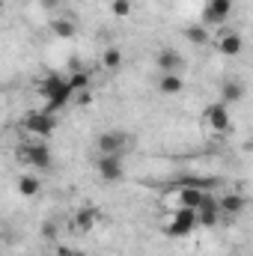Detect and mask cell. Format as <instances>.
Listing matches in <instances>:
<instances>
[{
  "label": "cell",
  "mask_w": 253,
  "mask_h": 256,
  "mask_svg": "<svg viewBox=\"0 0 253 256\" xmlns=\"http://www.w3.org/2000/svg\"><path fill=\"white\" fill-rule=\"evenodd\" d=\"M51 33L57 36V39H74V33H78V24L72 21V18H66V15H57V18H51Z\"/></svg>",
  "instance_id": "cell-15"
},
{
  "label": "cell",
  "mask_w": 253,
  "mask_h": 256,
  "mask_svg": "<svg viewBox=\"0 0 253 256\" xmlns=\"http://www.w3.org/2000/svg\"><path fill=\"white\" fill-rule=\"evenodd\" d=\"M68 256H86V254H84V250H72Z\"/></svg>",
  "instance_id": "cell-24"
},
{
  "label": "cell",
  "mask_w": 253,
  "mask_h": 256,
  "mask_svg": "<svg viewBox=\"0 0 253 256\" xmlns=\"http://www.w3.org/2000/svg\"><path fill=\"white\" fill-rule=\"evenodd\" d=\"M0 12H3V0H0Z\"/></svg>",
  "instance_id": "cell-25"
},
{
  "label": "cell",
  "mask_w": 253,
  "mask_h": 256,
  "mask_svg": "<svg viewBox=\"0 0 253 256\" xmlns=\"http://www.w3.org/2000/svg\"><path fill=\"white\" fill-rule=\"evenodd\" d=\"M36 90H39V96L48 102V104H45V110H48V114H60L66 104L72 102V96H74V92L68 90L66 78H63V74H57V72L45 74V78L39 80V86H36Z\"/></svg>",
  "instance_id": "cell-1"
},
{
  "label": "cell",
  "mask_w": 253,
  "mask_h": 256,
  "mask_svg": "<svg viewBox=\"0 0 253 256\" xmlns=\"http://www.w3.org/2000/svg\"><path fill=\"white\" fill-rule=\"evenodd\" d=\"M155 63L161 68V74H164V72H182V68H185V60H182V54H179L176 48H161V51L155 54Z\"/></svg>",
  "instance_id": "cell-12"
},
{
  "label": "cell",
  "mask_w": 253,
  "mask_h": 256,
  "mask_svg": "<svg viewBox=\"0 0 253 256\" xmlns=\"http://www.w3.org/2000/svg\"><path fill=\"white\" fill-rule=\"evenodd\" d=\"M110 12L116 18H128L131 15V0H110Z\"/></svg>",
  "instance_id": "cell-21"
},
{
  "label": "cell",
  "mask_w": 253,
  "mask_h": 256,
  "mask_svg": "<svg viewBox=\"0 0 253 256\" xmlns=\"http://www.w3.org/2000/svg\"><path fill=\"white\" fill-rule=\"evenodd\" d=\"M102 66H104L108 72H116V68L122 66V51H120V48H104V51H102Z\"/></svg>",
  "instance_id": "cell-20"
},
{
  "label": "cell",
  "mask_w": 253,
  "mask_h": 256,
  "mask_svg": "<svg viewBox=\"0 0 253 256\" xmlns=\"http://www.w3.org/2000/svg\"><path fill=\"white\" fill-rule=\"evenodd\" d=\"M15 191L18 196H24V200H33V196H39L42 191V182H39V176H18V182H15Z\"/></svg>",
  "instance_id": "cell-14"
},
{
  "label": "cell",
  "mask_w": 253,
  "mask_h": 256,
  "mask_svg": "<svg viewBox=\"0 0 253 256\" xmlns=\"http://www.w3.org/2000/svg\"><path fill=\"white\" fill-rule=\"evenodd\" d=\"M202 122L206 128H212L214 134H226L230 128H232V120H230V110H226V104L224 102H218V104H212L206 114H202Z\"/></svg>",
  "instance_id": "cell-7"
},
{
  "label": "cell",
  "mask_w": 253,
  "mask_h": 256,
  "mask_svg": "<svg viewBox=\"0 0 253 256\" xmlns=\"http://www.w3.org/2000/svg\"><path fill=\"white\" fill-rule=\"evenodd\" d=\"M96 170H98L102 182H122L126 179V167H122V158L120 155H98Z\"/></svg>",
  "instance_id": "cell-6"
},
{
  "label": "cell",
  "mask_w": 253,
  "mask_h": 256,
  "mask_svg": "<svg viewBox=\"0 0 253 256\" xmlns=\"http://www.w3.org/2000/svg\"><path fill=\"white\" fill-rule=\"evenodd\" d=\"M72 224H74L78 232H92V230L98 226V212H96V208H80Z\"/></svg>",
  "instance_id": "cell-16"
},
{
  "label": "cell",
  "mask_w": 253,
  "mask_h": 256,
  "mask_svg": "<svg viewBox=\"0 0 253 256\" xmlns=\"http://www.w3.org/2000/svg\"><path fill=\"white\" fill-rule=\"evenodd\" d=\"M21 128H24L27 134H33V137L45 140V137H51V134H54V128H57V114H48L45 108H39V110H30V114L24 116Z\"/></svg>",
  "instance_id": "cell-3"
},
{
  "label": "cell",
  "mask_w": 253,
  "mask_h": 256,
  "mask_svg": "<svg viewBox=\"0 0 253 256\" xmlns=\"http://www.w3.org/2000/svg\"><path fill=\"white\" fill-rule=\"evenodd\" d=\"M232 12V0H208L206 12H202V24L206 27H220Z\"/></svg>",
  "instance_id": "cell-10"
},
{
  "label": "cell",
  "mask_w": 253,
  "mask_h": 256,
  "mask_svg": "<svg viewBox=\"0 0 253 256\" xmlns=\"http://www.w3.org/2000/svg\"><path fill=\"white\" fill-rule=\"evenodd\" d=\"M214 48H218L220 54H226V57H238V54H242V48H244V42H242V33L220 27V30L214 33Z\"/></svg>",
  "instance_id": "cell-8"
},
{
  "label": "cell",
  "mask_w": 253,
  "mask_h": 256,
  "mask_svg": "<svg viewBox=\"0 0 253 256\" xmlns=\"http://www.w3.org/2000/svg\"><path fill=\"white\" fill-rule=\"evenodd\" d=\"M90 80H92V74H90V72H84V68H78V72H72V74L66 78V84H68V90H72V92L90 90Z\"/></svg>",
  "instance_id": "cell-18"
},
{
  "label": "cell",
  "mask_w": 253,
  "mask_h": 256,
  "mask_svg": "<svg viewBox=\"0 0 253 256\" xmlns=\"http://www.w3.org/2000/svg\"><path fill=\"white\" fill-rule=\"evenodd\" d=\"M182 90H185V80H182L179 72H164L158 78V92L161 96H179Z\"/></svg>",
  "instance_id": "cell-13"
},
{
  "label": "cell",
  "mask_w": 253,
  "mask_h": 256,
  "mask_svg": "<svg viewBox=\"0 0 253 256\" xmlns=\"http://www.w3.org/2000/svg\"><path fill=\"white\" fill-rule=\"evenodd\" d=\"M185 36H188V42H194V45H206L212 39V33H208L206 24H190L188 30H185Z\"/></svg>",
  "instance_id": "cell-19"
},
{
  "label": "cell",
  "mask_w": 253,
  "mask_h": 256,
  "mask_svg": "<svg viewBox=\"0 0 253 256\" xmlns=\"http://www.w3.org/2000/svg\"><path fill=\"white\" fill-rule=\"evenodd\" d=\"M218 208H220V214H226V218H236V214H242L244 208H248V196L238 191H230L226 196H220L218 200Z\"/></svg>",
  "instance_id": "cell-11"
},
{
  "label": "cell",
  "mask_w": 253,
  "mask_h": 256,
  "mask_svg": "<svg viewBox=\"0 0 253 256\" xmlns=\"http://www.w3.org/2000/svg\"><path fill=\"white\" fill-rule=\"evenodd\" d=\"M45 9H57V6H63V0H39Z\"/></svg>",
  "instance_id": "cell-23"
},
{
  "label": "cell",
  "mask_w": 253,
  "mask_h": 256,
  "mask_svg": "<svg viewBox=\"0 0 253 256\" xmlns=\"http://www.w3.org/2000/svg\"><path fill=\"white\" fill-rule=\"evenodd\" d=\"M131 146H134V137L126 134V131H120V128H110V131L98 134V140H96L98 155H120L122 158Z\"/></svg>",
  "instance_id": "cell-2"
},
{
  "label": "cell",
  "mask_w": 253,
  "mask_h": 256,
  "mask_svg": "<svg viewBox=\"0 0 253 256\" xmlns=\"http://www.w3.org/2000/svg\"><path fill=\"white\" fill-rule=\"evenodd\" d=\"M220 96H224V98H220L224 104H238V102L244 98V86H242L238 80H226L224 90H220Z\"/></svg>",
  "instance_id": "cell-17"
},
{
  "label": "cell",
  "mask_w": 253,
  "mask_h": 256,
  "mask_svg": "<svg viewBox=\"0 0 253 256\" xmlns=\"http://www.w3.org/2000/svg\"><path fill=\"white\" fill-rule=\"evenodd\" d=\"M78 104H80V108H90V104H92V92H90V90H80V92H78Z\"/></svg>",
  "instance_id": "cell-22"
},
{
  "label": "cell",
  "mask_w": 253,
  "mask_h": 256,
  "mask_svg": "<svg viewBox=\"0 0 253 256\" xmlns=\"http://www.w3.org/2000/svg\"><path fill=\"white\" fill-rule=\"evenodd\" d=\"M196 212V226H218V218H220V208H218V196L206 191L200 206L194 208Z\"/></svg>",
  "instance_id": "cell-9"
},
{
  "label": "cell",
  "mask_w": 253,
  "mask_h": 256,
  "mask_svg": "<svg viewBox=\"0 0 253 256\" xmlns=\"http://www.w3.org/2000/svg\"><path fill=\"white\" fill-rule=\"evenodd\" d=\"M196 230V212L194 208H176L170 218H167V224H164V232L170 236V238H185Z\"/></svg>",
  "instance_id": "cell-4"
},
{
  "label": "cell",
  "mask_w": 253,
  "mask_h": 256,
  "mask_svg": "<svg viewBox=\"0 0 253 256\" xmlns=\"http://www.w3.org/2000/svg\"><path fill=\"white\" fill-rule=\"evenodd\" d=\"M21 158L33 167V170H39V173H45V170H51V164H54V158H51V149L39 140V143H30V146H21Z\"/></svg>",
  "instance_id": "cell-5"
}]
</instances>
